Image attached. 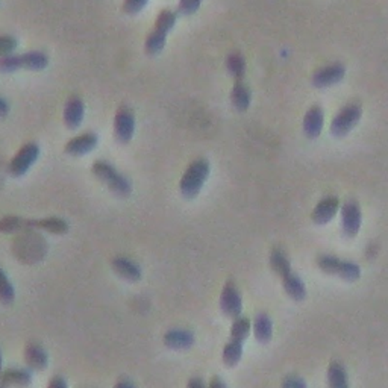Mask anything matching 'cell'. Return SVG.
<instances>
[{
  "instance_id": "obj_1",
  "label": "cell",
  "mask_w": 388,
  "mask_h": 388,
  "mask_svg": "<svg viewBox=\"0 0 388 388\" xmlns=\"http://www.w3.org/2000/svg\"><path fill=\"white\" fill-rule=\"evenodd\" d=\"M270 266L273 271L281 278L285 293L293 299V301H304L306 297V285L305 282L299 278V275H296L293 271V269H291L287 255L281 249H275L270 255Z\"/></svg>"
},
{
  "instance_id": "obj_2",
  "label": "cell",
  "mask_w": 388,
  "mask_h": 388,
  "mask_svg": "<svg viewBox=\"0 0 388 388\" xmlns=\"http://www.w3.org/2000/svg\"><path fill=\"white\" fill-rule=\"evenodd\" d=\"M252 329V323L248 317L240 315L232 322L231 326V337L223 348L222 359L226 367H235L243 357V345L246 338L249 337Z\"/></svg>"
},
{
  "instance_id": "obj_3",
  "label": "cell",
  "mask_w": 388,
  "mask_h": 388,
  "mask_svg": "<svg viewBox=\"0 0 388 388\" xmlns=\"http://www.w3.org/2000/svg\"><path fill=\"white\" fill-rule=\"evenodd\" d=\"M93 174L99 179L102 184L108 187V190L116 194L119 197H128L132 193V182L128 176L120 173L116 167L111 163L97 160L93 164Z\"/></svg>"
},
{
  "instance_id": "obj_4",
  "label": "cell",
  "mask_w": 388,
  "mask_h": 388,
  "mask_svg": "<svg viewBox=\"0 0 388 388\" xmlns=\"http://www.w3.org/2000/svg\"><path fill=\"white\" fill-rule=\"evenodd\" d=\"M209 172L211 167L205 158H197V160L191 161L179 181V190L182 196L185 199L196 197L200 190L204 188Z\"/></svg>"
},
{
  "instance_id": "obj_5",
  "label": "cell",
  "mask_w": 388,
  "mask_h": 388,
  "mask_svg": "<svg viewBox=\"0 0 388 388\" xmlns=\"http://www.w3.org/2000/svg\"><path fill=\"white\" fill-rule=\"evenodd\" d=\"M176 19H178V15L172 10H163L158 14L155 26L152 31L149 32L144 43V50L149 57H155L164 49L167 35L174 28Z\"/></svg>"
},
{
  "instance_id": "obj_6",
  "label": "cell",
  "mask_w": 388,
  "mask_h": 388,
  "mask_svg": "<svg viewBox=\"0 0 388 388\" xmlns=\"http://www.w3.org/2000/svg\"><path fill=\"white\" fill-rule=\"evenodd\" d=\"M49 66V57L40 50L24 52V54H13L0 58V72L11 73L17 70H44Z\"/></svg>"
},
{
  "instance_id": "obj_7",
  "label": "cell",
  "mask_w": 388,
  "mask_h": 388,
  "mask_svg": "<svg viewBox=\"0 0 388 388\" xmlns=\"http://www.w3.org/2000/svg\"><path fill=\"white\" fill-rule=\"evenodd\" d=\"M317 266L322 271L328 273V275L338 276L345 281H357L361 276V269L358 264L337 258L334 255H320L317 258Z\"/></svg>"
},
{
  "instance_id": "obj_8",
  "label": "cell",
  "mask_w": 388,
  "mask_h": 388,
  "mask_svg": "<svg viewBox=\"0 0 388 388\" xmlns=\"http://www.w3.org/2000/svg\"><path fill=\"white\" fill-rule=\"evenodd\" d=\"M38 156H40V146L37 143H33V141L26 143L14 155V158L10 163V167H8V172H10L14 178H22V176L24 173H28L31 167L37 163Z\"/></svg>"
},
{
  "instance_id": "obj_9",
  "label": "cell",
  "mask_w": 388,
  "mask_h": 388,
  "mask_svg": "<svg viewBox=\"0 0 388 388\" xmlns=\"http://www.w3.org/2000/svg\"><path fill=\"white\" fill-rule=\"evenodd\" d=\"M363 116V108L357 103H350L343 108L331 123V132L335 137H345L354 130Z\"/></svg>"
},
{
  "instance_id": "obj_10",
  "label": "cell",
  "mask_w": 388,
  "mask_h": 388,
  "mask_svg": "<svg viewBox=\"0 0 388 388\" xmlns=\"http://www.w3.org/2000/svg\"><path fill=\"white\" fill-rule=\"evenodd\" d=\"M135 132V114L126 105H123L114 116V137L121 144H128Z\"/></svg>"
},
{
  "instance_id": "obj_11",
  "label": "cell",
  "mask_w": 388,
  "mask_h": 388,
  "mask_svg": "<svg viewBox=\"0 0 388 388\" xmlns=\"http://www.w3.org/2000/svg\"><path fill=\"white\" fill-rule=\"evenodd\" d=\"M220 310L229 319H238L243 311V299L232 281H227L220 294Z\"/></svg>"
},
{
  "instance_id": "obj_12",
  "label": "cell",
  "mask_w": 388,
  "mask_h": 388,
  "mask_svg": "<svg viewBox=\"0 0 388 388\" xmlns=\"http://www.w3.org/2000/svg\"><path fill=\"white\" fill-rule=\"evenodd\" d=\"M363 222V214H361L359 204L354 199L346 200L341 207V226L343 234L348 238H354L358 235Z\"/></svg>"
},
{
  "instance_id": "obj_13",
  "label": "cell",
  "mask_w": 388,
  "mask_h": 388,
  "mask_svg": "<svg viewBox=\"0 0 388 388\" xmlns=\"http://www.w3.org/2000/svg\"><path fill=\"white\" fill-rule=\"evenodd\" d=\"M346 75V67L335 63L331 66H326L320 70H317L313 76V85L315 88H326V87H332L335 84H338L343 81V77Z\"/></svg>"
},
{
  "instance_id": "obj_14",
  "label": "cell",
  "mask_w": 388,
  "mask_h": 388,
  "mask_svg": "<svg viewBox=\"0 0 388 388\" xmlns=\"http://www.w3.org/2000/svg\"><path fill=\"white\" fill-rule=\"evenodd\" d=\"M85 116V105L79 96H70L64 105L63 120L68 129H76L82 125Z\"/></svg>"
},
{
  "instance_id": "obj_15",
  "label": "cell",
  "mask_w": 388,
  "mask_h": 388,
  "mask_svg": "<svg viewBox=\"0 0 388 388\" xmlns=\"http://www.w3.org/2000/svg\"><path fill=\"white\" fill-rule=\"evenodd\" d=\"M99 137L94 132H84L81 135H76L67 141L64 147L66 154L72 156H84L88 152H91L93 149L97 146Z\"/></svg>"
},
{
  "instance_id": "obj_16",
  "label": "cell",
  "mask_w": 388,
  "mask_h": 388,
  "mask_svg": "<svg viewBox=\"0 0 388 388\" xmlns=\"http://www.w3.org/2000/svg\"><path fill=\"white\" fill-rule=\"evenodd\" d=\"M340 209V200L337 196H328L322 199L313 209L311 220L315 225H326L337 216Z\"/></svg>"
},
{
  "instance_id": "obj_17",
  "label": "cell",
  "mask_w": 388,
  "mask_h": 388,
  "mask_svg": "<svg viewBox=\"0 0 388 388\" xmlns=\"http://www.w3.org/2000/svg\"><path fill=\"white\" fill-rule=\"evenodd\" d=\"M324 125V114L322 107L314 105L310 110L306 111L304 117V132L308 138H317L322 134V129Z\"/></svg>"
},
{
  "instance_id": "obj_18",
  "label": "cell",
  "mask_w": 388,
  "mask_h": 388,
  "mask_svg": "<svg viewBox=\"0 0 388 388\" xmlns=\"http://www.w3.org/2000/svg\"><path fill=\"white\" fill-rule=\"evenodd\" d=\"M111 267L120 278L126 279L129 282H137L141 279V276H143V271H141V267L138 264L126 257L114 258L111 261Z\"/></svg>"
},
{
  "instance_id": "obj_19",
  "label": "cell",
  "mask_w": 388,
  "mask_h": 388,
  "mask_svg": "<svg viewBox=\"0 0 388 388\" xmlns=\"http://www.w3.org/2000/svg\"><path fill=\"white\" fill-rule=\"evenodd\" d=\"M0 382H2L6 388L8 387L26 388L32 384V373L29 368L11 367L3 370L2 376H0Z\"/></svg>"
},
{
  "instance_id": "obj_20",
  "label": "cell",
  "mask_w": 388,
  "mask_h": 388,
  "mask_svg": "<svg viewBox=\"0 0 388 388\" xmlns=\"http://www.w3.org/2000/svg\"><path fill=\"white\" fill-rule=\"evenodd\" d=\"M194 340V334L187 329H170L164 334V345L176 350L191 348Z\"/></svg>"
},
{
  "instance_id": "obj_21",
  "label": "cell",
  "mask_w": 388,
  "mask_h": 388,
  "mask_svg": "<svg viewBox=\"0 0 388 388\" xmlns=\"http://www.w3.org/2000/svg\"><path fill=\"white\" fill-rule=\"evenodd\" d=\"M24 361L31 370H44L49 364V355L43 346L37 343H29L24 348Z\"/></svg>"
},
{
  "instance_id": "obj_22",
  "label": "cell",
  "mask_w": 388,
  "mask_h": 388,
  "mask_svg": "<svg viewBox=\"0 0 388 388\" xmlns=\"http://www.w3.org/2000/svg\"><path fill=\"white\" fill-rule=\"evenodd\" d=\"M231 102L237 111L249 110L252 102L251 88L244 84V81H234V87L231 91Z\"/></svg>"
},
{
  "instance_id": "obj_23",
  "label": "cell",
  "mask_w": 388,
  "mask_h": 388,
  "mask_svg": "<svg viewBox=\"0 0 388 388\" xmlns=\"http://www.w3.org/2000/svg\"><path fill=\"white\" fill-rule=\"evenodd\" d=\"M252 329H253V335L255 338H257L262 345H266L269 343L273 337V323L271 319L267 314H258L255 317L253 324H252Z\"/></svg>"
},
{
  "instance_id": "obj_24",
  "label": "cell",
  "mask_w": 388,
  "mask_h": 388,
  "mask_svg": "<svg viewBox=\"0 0 388 388\" xmlns=\"http://www.w3.org/2000/svg\"><path fill=\"white\" fill-rule=\"evenodd\" d=\"M29 227H40L50 234L63 235L68 231V223L61 217H46L41 220H29Z\"/></svg>"
},
{
  "instance_id": "obj_25",
  "label": "cell",
  "mask_w": 388,
  "mask_h": 388,
  "mask_svg": "<svg viewBox=\"0 0 388 388\" xmlns=\"http://www.w3.org/2000/svg\"><path fill=\"white\" fill-rule=\"evenodd\" d=\"M328 387L329 388H349V378L345 366L338 361H332L328 368Z\"/></svg>"
},
{
  "instance_id": "obj_26",
  "label": "cell",
  "mask_w": 388,
  "mask_h": 388,
  "mask_svg": "<svg viewBox=\"0 0 388 388\" xmlns=\"http://www.w3.org/2000/svg\"><path fill=\"white\" fill-rule=\"evenodd\" d=\"M226 68L229 75L234 77V81H243L246 76V59L241 54L234 52V54L226 58Z\"/></svg>"
},
{
  "instance_id": "obj_27",
  "label": "cell",
  "mask_w": 388,
  "mask_h": 388,
  "mask_svg": "<svg viewBox=\"0 0 388 388\" xmlns=\"http://www.w3.org/2000/svg\"><path fill=\"white\" fill-rule=\"evenodd\" d=\"M15 299V290L13 282L8 278L3 269L0 267V302L3 305H11Z\"/></svg>"
},
{
  "instance_id": "obj_28",
  "label": "cell",
  "mask_w": 388,
  "mask_h": 388,
  "mask_svg": "<svg viewBox=\"0 0 388 388\" xmlns=\"http://www.w3.org/2000/svg\"><path fill=\"white\" fill-rule=\"evenodd\" d=\"M24 227H29V220H24L22 217L8 216L0 220V232L3 234H13Z\"/></svg>"
},
{
  "instance_id": "obj_29",
  "label": "cell",
  "mask_w": 388,
  "mask_h": 388,
  "mask_svg": "<svg viewBox=\"0 0 388 388\" xmlns=\"http://www.w3.org/2000/svg\"><path fill=\"white\" fill-rule=\"evenodd\" d=\"M17 46H19V40H17L14 35L0 33V58L13 55Z\"/></svg>"
},
{
  "instance_id": "obj_30",
  "label": "cell",
  "mask_w": 388,
  "mask_h": 388,
  "mask_svg": "<svg viewBox=\"0 0 388 388\" xmlns=\"http://www.w3.org/2000/svg\"><path fill=\"white\" fill-rule=\"evenodd\" d=\"M147 2L149 0H123L121 10H123V13L134 15V14H138L140 11H143Z\"/></svg>"
},
{
  "instance_id": "obj_31",
  "label": "cell",
  "mask_w": 388,
  "mask_h": 388,
  "mask_svg": "<svg viewBox=\"0 0 388 388\" xmlns=\"http://www.w3.org/2000/svg\"><path fill=\"white\" fill-rule=\"evenodd\" d=\"M202 5V0H179L178 11L184 15H191L196 13Z\"/></svg>"
},
{
  "instance_id": "obj_32",
  "label": "cell",
  "mask_w": 388,
  "mask_h": 388,
  "mask_svg": "<svg viewBox=\"0 0 388 388\" xmlns=\"http://www.w3.org/2000/svg\"><path fill=\"white\" fill-rule=\"evenodd\" d=\"M281 387L282 388H308L304 379L294 376V375H290V376L284 378V381H282Z\"/></svg>"
},
{
  "instance_id": "obj_33",
  "label": "cell",
  "mask_w": 388,
  "mask_h": 388,
  "mask_svg": "<svg viewBox=\"0 0 388 388\" xmlns=\"http://www.w3.org/2000/svg\"><path fill=\"white\" fill-rule=\"evenodd\" d=\"M47 388H68V384L63 376H55L50 379Z\"/></svg>"
},
{
  "instance_id": "obj_34",
  "label": "cell",
  "mask_w": 388,
  "mask_h": 388,
  "mask_svg": "<svg viewBox=\"0 0 388 388\" xmlns=\"http://www.w3.org/2000/svg\"><path fill=\"white\" fill-rule=\"evenodd\" d=\"M8 114H10V103L0 96V119H5Z\"/></svg>"
},
{
  "instance_id": "obj_35",
  "label": "cell",
  "mask_w": 388,
  "mask_h": 388,
  "mask_svg": "<svg viewBox=\"0 0 388 388\" xmlns=\"http://www.w3.org/2000/svg\"><path fill=\"white\" fill-rule=\"evenodd\" d=\"M187 388H208L204 382V379L202 378H191L188 384H187Z\"/></svg>"
},
{
  "instance_id": "obj_36",
  "label": "cell",
  "mask_w": 388,
  "mask_h": 388,
  "mask_svg": "<svg viewBox=\"0 0 388 388\" xmlns=\"http://www.w3.org/2000/svg\"><path fill=\"white\" fill-rule=\"evenodd\" d=\"M208 388H227V385L218 376H213L208 384Z\"/></svg>"
},
{
  "instance_id": "obj_37",
  "label": "cell",
  "mask_w": 388,
  "mask_h": 388,
  "mask_svg": "<svg viewBox=\"0 0 388 388\" xmlns=\"http://www.w3.org/2000/svg\"><path fill=\"white\" fill-rule=\"evenodd\" d=\"M114 388H137V387H135L134 382L129 381V379L121 378L116 382V385H114Z\"/></svg>"
},
{
  "instance_id": "obj_38",
  "label": "cell",
  "mask_w": 388,
  "mask_h": 388,
  "mask_svg": "<svg viewBox=\"0 0 388 388\" xmlns=\"http://www.w3.org/2000/svg\"><path fill=\"white\" fill-rule=\"evenodd\" d=\"M3 373V357H2V350H0V376Z\"/></svg>"
},
{
  "instance_id": "obj_39",
  "label": "cell",
  "mask_w": 388,
  "mask_h": 388,
  "mask_svg": "<svg viewBox=\"0 0 388 388\" xmlns=\"http://www.w3.org/2000/svg\"><path fill=\"white\" fill-rule=\"evenodd\" d=\"M0 388H6V387H5L2 382H0Z\"/></svg>"
}]
</instances>
